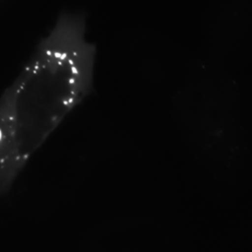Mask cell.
Listing matches in <instances>:
<instances>
[{
    "label": "cell",
    "mask_w": 252,
    "mask_h": 252,
    "mask_svg": "<svg viewBox=\"0 0 252 252\" xmlns=\"http://www.w3.org/2000/svg\"><path fill=\"white\" fill-rule=\"evenodd\" d=\"M95 60L86 14L62 11L10 85L17 140L26 158L94 92Z\"/></svg>",
    "instance_id": "1"
},
{
    "label": "cell",
    "mask_w": 252,
    "mask_h": 252,
    "mask_svg": "<svg viewBox=\"0 0 252 252\" xmlns=\"http://www.w3.org/2000/svg\"><path fill=\"white\" fill-rule=\"evenodd\" d=\"M13 91L10 86L0 95V199L13 187L29 158L17 140Z\"/></svg>",
    "instance_id": "2"
}]
</instances>
